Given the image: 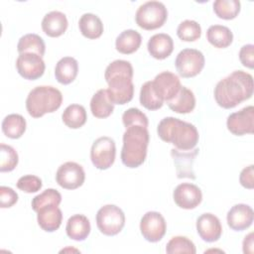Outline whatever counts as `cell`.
I'll list each match as a JSON object with an SVG mask.
<instances>
[{
  "label": "cell",
  "mask_w": 254,
  "mask_h": 254,
  "mask_svg": "<svg viewBox=\"0 0 254 254\" xmlns=\"http://www.w3.org/2000/svg\"><path fill=\"white\" fill-rule=\"evenodd\" d=\"M43 32L52 38L62 36L67 29L68 22L64 13L61 11H51L42 20Z\"/></svg>",
  "instance_id": "cell-19"
},
{
  "label": "cell",
  "mask_w": 254,
  "mask_h": 254,
  "mask_svg": "<svg viewBox=\"0 0 254 254\" xmlns=\"http://www.w3.org/2000/svg\"><path fill=\"white\" fill-rule=\"evenodd\" d=\"M142 36L139 32L133 29L124 30L115 40L116 50L123 55H130L135 53L141 46Z\"/></svg>",
  "instance_id": "cell-26"
},
{
  "label": "cell",
  "mask_w": 254,
  "mask_h": 254,
  "mask_svg": "<svg viewBox=\"0 0 254 254\" xmlns=\"http://www.w3.org/2000/svg\"><path fill=\"white\" fill-rule=\"evenodd\" d=\"M17 50L19 54L34 53L43 58L46 52V45L42 37L37 34H26L19 39Z\"/></svg>",
  "instance_id": "cell-31"
},
{
  "label": "cell",
  "mask_w": 254,
  "mask_h": 254,
  "mask_svg": "<svg viewBox=\"0 0 254 254\" xmlns=\"http://www.w3.org/2000/svg\"><path fill=\"white\" fill-rule=\"evenodd\" d=\"M19 162V157L16 150L4 143L0 144V172L6 173L13 171Z\"/></svg>",
  "instance_id": "cell-37"
},
{
  "label": "cell",
  "mask_w": 254,
  "mask_h": 254,
  "mask_svg": "<svg viewBox=\"0 0 254 254\" xmlns=\"http://www.w3.org/2000/svg\"><path fill=\"white\" fill-rule=\"evenodd\" d=\"M186 151H180L178 149H172L171 154L174 158V162L177 168V175L179 179L190 178L194 180L195 176L192 171V163L195 156L198 153V149L190 150V152L185 153Z\"/></svg>",
  "instance_id": "cell-21"
},
{
  "label": "cell",
  "mask_w": 254,
  "mask_h": 254,
  "mask_svg": "<svg viewBox=\"0 0 254 254\" xmlns=\"http://www.w3.org/2000/svg\"><path fill=\"white\" fill-rule=\"evenodd\" d=\"M96 225L99 231L107 236L118 234L125 225V214L115 204H105L96 213Z\"/></svg>",
  "instance_id": "cell-7"
},
{
  "label": "cell",
  "mask_w": 254,
  "mask_h": 254,
  "mask_svg": "<svg viewBox=\"0 0 254 254\" xmlns=\"http://www.w3.org/2000/svg\"><path fill=\"white\" fill-rule=\"evenodd\" d=\"M238 56L242 65L248 68L254 67V46L252 44L242 46Z\"/></svg>",
  "instance_id": "cell-41"
},
{
  "label": "cell",
  "mask_w": 254,
  "mask_h": 254,
  "mask_svg": "<svg viewBox=\"0 0 254 254\" xmlns=\"http://www.w3.org/2000/svg\"><path fill=\"white\" fill-rule=\"evenodd\" d=\"M196 231L199 237L208 243L217 241L222 234V226L219 218L210 213L205 212L196 219Z\"/></svg>",
  "instance_id": "cell-16"
},
{
  "label": "cell",
  "mask_w": 254,
  "mask_h": 254,
  "mask_svg": "<svg viewBox=\"0 0 254 254\" xmlns=\"http://www.w3.org/2000/svg\"><path fill=\"white\" fill-rule=\"evenodd\" d=\"M62 119L68 128L78 129L82 127L86 122V110L80 104H70L64 110Z\"/></svg>",
  "instance_id": "cell-30"
},
{
  "label": "cell",
  "mask_w": 254,
  "mask_h": 254,
  "mask_svg": "<svg viewBox=\"0 0 254 254\" xmlns=\"http://www.w3.org/2000/svg\"><path fill=\"white\" fill-rule=\"evenodd\" d=\"M212 7L218 18L223 20H232L238 16L241 4L239 0H215Z\"/></svg>",
  "instance_id": "cell-33"
},
{
  "label": "cell",
  "mask_w": 254,
  "mask_h": 254,
  "mask_svg": "<svg viewBox=\"0 0 254 254\" xmlns=\"http://www.w3.org/2000/svg\"><path fill=\"white\" fill-rule=\"evenodd\" d=\"M123 146L121 150V161L127 168H138L147 157L150 140L148 128L134 125L126 128L123 133Z\"/></svg>",
  "instance_id": "cell-4"
},
{
  "label": "cell",
  "mask_w": 254,
  "mask_h": 254,
  "mask_svg": "<svg viewBox=\"0 0 254 254\" xmlns=\"http://www.w3.org/2000/svg\"><path fill=\"white\" fill-rule=\"evenodd\" d=\"M18 193L10 187H0V207L9 208L18 201Z\"/></svg>",
  "instance_id": "cell-40"
},
{
  "label": "cell",
  "mask_w": 254,
  "mask_h": 254,
  "mask_svg": "<svg viewBox=\"0 0 254 254\" xmlns=\"http://www.w3.org/2000/svg\"><path fill=\"white\" fill-rule=\"evenodd\" d=\"M152 83L155 92L164 102L172 100L182 87L179 76L169 70L157 74L152 80Z\"/></svg>",
  "instance_id": "cell-14"
},
{
  "label": "cell",
  "mask_w": 254,
  "mask_h": 254,
  "mask_svg": "<svg viewBox=\"0 0 254 254\" xmlns=\"http://www.w3.org/2000/svg\"><path fill=\"white\" fill-rule=\"evenodd\" d=\"M168 18V10L160 1H147L139 6L135 14L136 24L144 30L161 28Z\"/></svg>",
  "instance_id": "cell-6"
},
{
  "label": "cell",
  "mask_w": 254,
  "mask_h": 254,
  "mask_svg": "<svg viewBox=\"0 0 254 254\" xmlns=\"http://www.w3.org/2000/svg\"><path fill=\"white\" fill-rule=\"evenodd\" d=\"M166 252L168 254L188 253L195 254L196 249L193 242L186 236H174L170 239L166 246Z\"/></svg>",
  "instance_id": "cell-36"
},
{
  "label": "cell",
  "mask_w": 254,
  "mask_h": 254,
  "mask_svg": "<svg viewBox=\"0 0 254 254\" xmlns=\"http://www.w3.org/2000/svg\"><path fill=\"white\" fill-rule=\"evenodd\" d=\"M206 40L217 49L229 47L233 41L231 30L223 25H211L206 31Z\"/></svg>",
  "instance_id": "cell-28"
},
{
  "label": "cell",
  "mask_w": 254,
  "mask_h": 254,
  "mask_svg": "<svg viewBox=\"0 0 254 254\" xmlns=\"http://www.w3.org/2000/svg\"><path fill=\"white\" fill-rule=\"evenodd\" d=\"M62 202V194L55 189H47L40 194L36 195L31 202L34 211H38L40 208L46 205H60Z\"/></svg>",
  "instance_id": "cell-35"
},
{
  "label": "cell",
  "mask_w": 254,
  "mask_h": 254,
  "mask_svg": "<svg viewBox=\"0 0 254 254\" xmlns=\"http://www.w3.org/2000/svg\"><path fill=\"white\" fill-rule=\"evenodd\" d=\"M254 212L250 205L245 203L234 204L227 212L226 220L228 226L234 231H242L252 225Z\"/></svg>",
  "instance_id": "cell-17"
},
{
  "label": "cell",
  "mask_w": 254,
  "mask_h": 254,
  "mask_svg": "<svg viewBox=\"0 0 254 254\" xmlns=\"http://www.w3.org/2000/svg\"><path fill=\"white\" fill-rule=\"evenodd\" d=\"M78 72V63L72 57H64L56 64L55 76L61 84L71 83Z\"/></svg>",
  "instance_id": "cell-23"
},
{
  "label": "cell",
  "mask_w": 254,
  "mask_h": 254,
  "mask_svg": "<svg viewBox=\"0 0 254 254\" xmlns=\"http://www.w3.org/2000/svg\"><path fill=\"white\" fill-rule=\"evenodd\" d=\"M169 108L179 114L190 113L195 107V97L193 92L186 87L182 86L177 95L167 102Z\"/></svg>",
  "instance_id": "cell-24"
},
{
  "label": "cell",
  "mask_w": 254,
  "mask_h": 254,
  "mask_svg": "<svg viewBox=\"0 0 254 254\" xmlns=\"http://www.w3.org/2000/svg\"><path fill=\"white\" fill-rule=\"evenodd\" d=\"M226 126L230 133L235 136H243L254 132V107L248 105L239 111L228 115Z\"/></svg>",
  "instance_id": "cell-13"
},
{
  "label": "cell",
  "mask_w": 254,
  "mask_h": 254,
  "mask_svg": "<svg viewBox=\"0 0 254 254\" xmlns=\"http://www.w3.org/2000/svg\"><path fill=\"white\" fill-rule=\"evenodd\" d=\"M37 221L44 231L54 232L62 224L63 212L59 205H46L37 211Z\"/></svg>",
  "instance_id": "cell-18"
},
{
  "label": "cell",
  "mask_w": 254,
  "mask_h": 254,
  "mask_svg": "<svg viewBox=\"0 0 254 254\" xmlns=\"http://www.w3.org/2000/svg\"><path fill=\"white\" fill-rule=\"evenodd\" d=\"M91 230L89 219L83 214H73L67 221L65 226L66 235L75 241H83L87 238Z\"/></svg>",
  "instance_id": "cell-22"
},
{
  "label": "cell",
  "mask_w": 254,
  "mask_h": 254,
  "mask_svg": "<svg viewBox=\"0 0 254 254\" xmlns=\"http://www.w3.org/2000/svg\"><path fill=\"white\" fill-rule=\"evenodd\" d=\"M114 104L109 98L107 89H98L91 97L90 111L96 118H107L112 114Z\"/></svg>",
  "instance_id": "cell-25"
},
{
  "label": "cell",
  "mask_w": 254,
  "mask_h": 254,
  "mask_svg": "<svg viewBox=\"0 0 254 254\" xmlns=\"http://www.w3.org/2000/svg\"><path fill=\"white\" fill-rule=\"evenodd\" d=\"M149 54L156 60H165L174 50V42L170 35L159 33L153 35L147 44Z\"/></svg>",
  "instance_id": "cell-20"
},
{
  "label": "cell",
  "mask_w": 254,
  "mask_h": 254,
  "mask_svg": "<svg viewBox=\"0 0 254 254\" xmlns=\"http://www.w3.org/2000/svg\"><path fill=\"white\" fill-rule=\"evenodd\" d=\"M140 104L148 110H158L164 105V101L157 95L154 90L152 80L142 84L139 95Z\"/></svg>",
  "instance_id": "cell-32"
},
{
  "label": "cell",
  "mask_w": 254,
  "mask_h": 254,
  "mask_svg": "<svg viewBox=\"0 0 254 254\" xmlns=\"http://www.w3.org/2000/svg\"><path fill=\"white\" fill-rule=\"evenodd\" d=\"M63 103L62 92L51 85L34 87L26 98V109L30 116L40 118L58 110Z\"/></svg>",
  "instance_id": "cell-5"
},
{
  "label": "cell",
  "mask_w": 254,
  "mask_h": 254,
  "mask_svg": "<svg viewBox=\"0 0 254 254\" xmlns=\"http://www.w3.org/2000/svg\"><path fill=\"white\" fill-rule=\"evenodd\" d=\"M253 89L252 75L239 69L219 80L214 87L213 94L216 103L220 107L230 109L249 99L253 94Z\"/></svg>",
  "instance_id": "cell-1"
},
{
  "label": "cell",
  "mask_w": 254,
  "mask_h": 254,
  "mask_svg": "<svg viewBox=\"0 0 254 254\" xmlns=\"http://www.w3.org/2000/svg\"><path fill=\"white\" fill-rule=\"evenodd\" d=\"M167 223L164 216L158 211L146 212L140 221L142 236L149 242L160 241L166 234Z\"/></svg>",
  "instance_id": "cell-11"
},
{
  "label": "cell",
  "mask_w": 254,
  "mask_h": 254,
  "mask_svg": "<svg viewBox=\"0 0 254 254\" xmlns=\"http://www.w3.org/2000/svg\"><path fill=\"white\" fill-rule=\"evenodd\" d=\"M115 156L116 145L112 138L102 136L92 143L90 149V160L96 169H109L115 161Z\"/></svg>",
  "instance_id": "cell-9"
},
{
  "label": "cell",
  "mask_w": 254,
  "mask_h": 254,
  "mask_svg": "<svg viewBox=\"0 0 254 254\" xmlns=\"http://www.w3.org/2000/svg\"><path fill=\"white\" fill-rule=\"evenodd\" d=\"M173 198L179 207L193 209L201 202L202 192L197 186L190 183H183L175 188Z\"/></svg>",
  "instance_id": "cell-15"
},
{
  "label": "cell",
  "mask_w": 254,
  "mask_h": 254,
  "mask_svg": "<svg viewBox=\"0 0 254 254\" xmlns=\"http://www.w3.org/2000/svg\"><path fill=\"white\" fill-rule=\"evenodd\" d=\"M43 187L42 180L35 175H25L17 181V188L27 193L39 191Z\"/></svg>",
  "instance_id": "cell-39"
},
{
  "label": "cell",
  "mask_w": 254,
  "mask_h": 254,
  "mask_svg": "<svg viewBox=\"0 0 254 254\" xmlns=\"http://www.w3.org/2000/svg\"><path fill=\"white\" fill-rule=\"evenodd\" d=\"M239 182L245 189L252 190L254 188V166L250 165L244 168L239 176Z\"/></svg>",
  "instance_id": "cell-42"
},
{
  "label": "cell",
  "mask_w": 254,
  "mask_h": 254,
  "mask_svg": "<svg viewBox=\"0 0 254 254\" xmlns=\"http://www.w3.org/2000/svg\"><path fill=\"white\" fill-rule=\"evenodd\" d=\"M78 28L83 37L89 40L99 38L103 33V23L101 19L92 13H84L78 20Z\"/></svg>",
  "instance_id": "cell-27"
},
{
  "label": "cell",
  "mask_w": 254,
  "mask_h": 254,
  "mask_svg": "<svg viewBox=\"0 0 254 254\" xmlns=\"http://www.w3.org/2000/svg\"><path fill=\"white\" fill-rule=\"evenodd\" d=\"M133 66L125 60H115L105 68L104 78L108 84L107 92L113 104L130 102L134 95Z\"/></svg>",
  "instance_id": "cell-2"
},
{
  "label": "cell",
  "mask_w": 254,
  "mask_h": 254,
  "mask_svg": "<svg viewBox=\"0 0 254 254\" xmlns=\"http://www.w3.org/2000/svg\"><path fill=\"white\" fill-rule=\"evenodd\" d=\"M122 122L125 128H128L134 125H140L145 128H148V125H149V120L146 114L143 113L140 109L135 107H131L123 112Z\"/></svg>",
  "instance_id": "cell-38"
},
{
  "label": "cell",
  "mask_w": 254,
  "mask_h": 254,
  "mask_svg": "<svg viewBox=\"0 0 254 254\" xmlns=\"http://www.w3.org/2000/svg\"><path fill=\"white\" fill-rule=\"evenodd\" d=\"M178 37L185 42H194L201 36V27L194 20H185L177 28Z\"/></svg>",
  "instance_id": "cell-34"
},
{
  "label": "cell",
  "mask_w": 254,
  "mask_h": 254,
  "mask_svg": "<svg viewBox=\"0 0 254 254\" xmlns=\"http://www.w3.org/2000/svg\"><path fill=\"white\" fill-rule=\"evenodd\" d=\"M2 132L11 139H19L26 131V119L17 113L8 114L2 121Z\"/></svg>",
  "instance_id": "cell-29"
},
{
  "label": "cell",
  "mask_w": 254,
  "mask_h": 254,
  "mask_svg": "<svg viewBox=\"0 0 254 254\" xmlns=\"http://www.w3.org/2000/svg\"><path fill=\"white\" fill-rule=\"evenodd\" d=\"M157 133L161 140L173 144L180 151L192 150L199 139L198 131L193 124L172 116L165 117L159 122Z\"/></svg>",
  "instance_id": "cell-3"
},
{
  "label": "cell",
  "mask_w": 254,
  "mask_h": 254,
  "mask_svg": "<svg viewBox=\"0 0 254 254\" xmlns=\"http://www.w3.org/2000/svg\"><path fill=\"white\" fill-rule=\"evenodd\" d=\"M85 180V173L81 165L75 162L62 164L56 173V182L65 190H75L81 187Z\"/></svg>",
  "instance_id": "cell-10"
},
{
  "label": "cell",
  "mask_w": 254,
  "mask_h": 254,
  "mask_svg": "<svg viewBox=\"0 0 254 254\" xmlns=\"http://www.w3.org/2000/svg\"><path fill=\"white\" fill-rule=\"evenodd\" d=\"M203 54L195 49H184L181 51L175 61L178 73L185 78L197 75L204 66Z\"/></svg>",
  "instance_id": "cell-8"
},
{
  "label": "cell",
  "mask_w": 254,
  "mask_h": 254,
  "mask_svg": "<svg viewBox=\"0 0 254 254\" xmlns=\"http://www.w3.org/2000/svg\"><path fill=\"white\" fill-rule=\"evenodd\" d=\"M242 246H243V252L246 254H252L253 253V246H254V243H253V232H250L248 235H246L244 237V240H243V243H242Z\"/></svg>",
  "instance_id": "cell-43"
},
{
  "label": "cell",
  "mask_w": 254,
  "mask_h": 254,
  "mask_svg": "<svg viewBox=\"0 0 254 254\" xmlns=\"http://www.w3.org/2000/svg\"><path fill=\"white\" fill-rule=\"evenodd\" d=\"M16 68L18 73L28 80L40 78L46 69L43 58L34 53L19 54L16 60Z\"/></svg>",
  "instance_id": "cell-12"
}]
</instances>
